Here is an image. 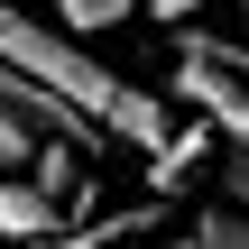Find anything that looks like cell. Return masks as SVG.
I'll return each mask as SVG.
<instances>
[{"label": "cell", "instance_id": "obj_2", "mask_svg": "<svg viewBox=\"0 0 249 249\" xmlns=\"http://www.w3.org/2000/svg\"><path fill=\"white\" fill-rule=\"evenodd\" d=\"M46 148L92 157V148H102V120L65 111L55 92H37V83H18V74H0V185H18Z\"/></svg>", "mask_w": 249, "mask_h": 249}, {"label": "cell", "instance_id": "obj_10", "mask_svg": "<svg viewBox=\"0 0 249 249\" xmlns=\"http://www.w3.org/2000/svg\"><path fill=\"white\" fill-rule=\"evenodd\" d=\"M185 9H203V0H157V18H185Z\"/></svg>", "mask_w": 249, "mask_h": 249}, {"label": "cell", "instance_id": "obj_6", "mask_svg": "<svg viewBox=\"0 0 249 249\" xmlns=\"http://www.w3.org/2000/svg\"><path fill=\"white\" fill-rule=\"evenodd\" d=\"M46 9H55V28H65V37L83 46V37H102V28H120V18H129L139 0H46Z\"/></svg>", "mask_w": 249, "mask_h": 249}, {"label": "cell", "instance_id": "obj_5", "mask_svg": "<svg viewBox=\"0 0 249 249\" xmlns=\"http://www.w3.org/2000/svg\"><path fill=\"white\" fill-rule=\"evenodd\" d=\"M0 231H9V240H28V249H46V240H55V203H46V194H28V185H0Z\"/></svg>", "mask_w": 249, "mask_h": 249}, {"label": "cell", "instance_id": "obj_9", "mask_svg": "<svg viewBox=\"0 0 249 249\" xmlns=\"http://www.w3.org/2000/svg\"><path fill=\"white\" fill-rule=\"evenodd\" d=\"M120 249H194V231H157V240H120Z\"/></svg>", "mask_w": 249, "mask_h": 249}, {"label": "cell", "instance_id": "obj_8", "mask_svg": "<svg viewBox=\"0 0 249 249\" xmlns=\"http://www.w3.org/2000/svg\"><path fill=\"white\" fill-rule=\"evenodd\" d=\"M194 249H249V213H231V203H213V213L194 222Z\"/></svg>", "mask_w": 249, "mask_h": 249}, {"label": "cell", "instance_id": "obj_3", "mask_svg": "<svg viewBox=\"0 0 249 249\" xmlns=\"http://www.w3.org/2000/svg\"><path fill=\"white\" fill-rule=\"evenodd\" d=\"M176 102H194V120L240 139L249 129V46L213 37V28H185L176 37Z\"/></svg>", "mask_w": 249, "mask_h": 249}, {"label": "cell", "instance_id": "obj_1", "mask_svg": "<svg viewBox=\"0 0 249 249\" xmlns=\"http://www.w3.org/2000/svg\"><path fill=\"white\" fill-rule=\"evenodd\" d=\"M0 74H18V83H37V92H55L65 111H83V120H102V139H111V111L129 102V83L92 55V46H74L65 28H46L37 9H18V0H0Z\"/></svg>", "mask_w": 249, "mask_h": 249}, {"label": "cell", "instance_id": "obj_7", "mask_svg": "<svg viewBox=\"0 0 249 249\" xmlns=\"http://www.w3.org/2000/svg\"><path fill=\"white\" fill-rule=\"evenodd\" d=\"M213 185H222L231 213H249V129L240 139H213Z\"/></svg>", "mask_w": 249, "mask_h": 249}, {"label": "cell", "instance_id": "obj_4", "mask_svg": "<svg viewBox=\"0 0 249 249\" xmlns=\"http://www.w3.org/2000/svg\"><path fill=\"white\" fill-rule=\"evenodd\" d=\"M203 157H213V129H203V120H194V129H176V139H166V157H148V185H157V203H176V194H185V176H194Z\"/></svg>", "mask_w": 249, "mask_h": 249}]
</instances>
